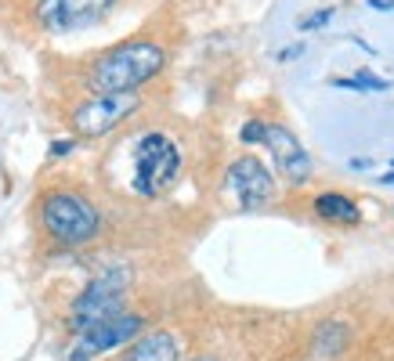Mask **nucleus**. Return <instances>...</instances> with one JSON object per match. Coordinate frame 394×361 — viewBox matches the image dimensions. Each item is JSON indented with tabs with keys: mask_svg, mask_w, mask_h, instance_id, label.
<instances>
[{
	"mask_svg": "<svg viewBox=\"0 0 394 361\" xmlns=\"http://www.w3.org/2000/svg\"><path fill=\"white\" fill-rule=\"evenodd\" d=\"M166 66V54L159 44L152 40H127L120 47H112L108 54H101L91 66V91L98 94H120V91H134L145 80H152L159 69Z\"/></svg>",
	"mask_w": 394,
	"mask_h": 361,
	"instance_id": "obj_1",
	"label": "nucleus"
},
{
	"mask_svg": "<svg viewBox=\"0 0 394 361\" xmlns=\"http://www.w3.org/2000/svg\"><path fill=\"white\" fill-rule=\"evenodd\" d=\"M178 173H181V148L171 138L159 131L138 138L134 145V192L138 195H148V199L163 195L178 180Z\"/></svg>",
	"mask_w": 394,
	"mask_h": 361,
	"instance_id": "obj_2",
	"label": "nucleus"
},
{
	"mask_svg": "<svg viewBox=\"0 0 394 361\" xmlns=\"http://www.w3.org/2000/svg\"><path fill=\"white\" fill-rule=\"evenodd\" d=\"M40 220L51 238H59L62 246H84L98 235V210L76 195V192H51L40 203Z\"/></svg>",
	"mask_w": 394,
	"mask_h": 361,
	"instance_id": "obj_3",
	"label": "nucleus"
},
{
	"mask_svg": "<svg viewBox=\"0 0 394 361\" xmlns=\"http://www.w3.org/2000/svg\"><path fill=\"white\" fill-rule=\"evenodd\" d=\"M127 285H131V271L127 268H108L98 278H91V285L76 296V304H73V332H84V329L105 322V318L123 315Z\"/></svg>",
	"mask_w": 394,
	"mask_h": 361,
	"instance_id": "obj_4",
	"label": "nucleus"
},
{
	"mask_svg": "<svg viewBox=\"0 0 394 361\" xmlns=\"http://www.w3.org/2000/svg\"><path fill=\"white\" fill-rule=\"evenodd\" d=\"M141 105V98L134 91H120V94H94L91 101H84L73 112V131L80 138H105L112 134L127 116H134Z\"/></svg>",
	"mask_w": 394,
	"mask_h": 361,
	"instance_id": "obj_5",
	"label": "nucleus"
},
{
	"mask_svg": "<svg viewBox=\"0 0 394 361\" xmlns=\"http://www.w3.org/2000/svg\"><path fill=\"white\" fill-rule=\"evenodd\" d=\"M228 188L243 210H264L275 203V177L257 156H243L228 166Z\"/></svg>",
	"mask_w": 394,
	"mask_h": 361,
	"instance_id": "obj_6",
	"label": "nucleus"
},
{
	"mask_svg": "<svg viewBox=\"0 0 394 361\" xmlns=\"http://www.w3.org/2000/svg\"><path fill=\"white\" fill-rule=\"evenodd\" d=\"M141 325H145V318H138V315L105 318V322H98V325L80 332L76 347L69 350V361H91V357H98V354H105L112 347H123V343H131L141 332Z\"/></svg>",
	"mask_w": 394,
	"mask_h": 361,
	"instance_id": "obj_7",
	"label": "nucleus"
},
{
	"mask_svg": "<svg viewBox=\"0 0 394 361\" xmlns=\"http://www.w3.org/2000/svg\"><path fill=\"white\" fill-rule=\"evenodd\" d=\"M261 145H268L278 177L290 180V185H308V177H311V156H308V148L297 141V134H293L290 127H283V123H268Z\"/></svg>",
	"mask_w": 394,
	"mask_h": 361,
	"instance_id": "obj_8",
	"label": "nucleus"
},
{
	"mask_svg": "<svg viewBox=\"0 0 394 361\" xmlns=\"http://www.w3.org/2000/svg\"><path fill=\"white\" fill-rule=\"evenodd\" d=\"M108 8H112V0H40L36 19L51 33H73V29L94 26Z\"/></svg>",
	"mask_w": 394,
	"mask_h": 361,
	"instance_id": "obj_9",
	"label": "nucleus"
},
{
	"mask_svg": "<svg viewBox=\"0 0 394 361\" xmlns=\"http://www.w3.org/2000/svg\"><path fill=\"white\" fill-rule=\"evenodd\" d=\"M181 350H178V340L171 332H148L141 336L138 343H131V350L123 354V361H178Z\"/></svg>",
	"mask_w": 394,
	"mask_h": 361,
	"instance_id": "obj_10",
	"label": "nucleus"
},
{
	"mask_svg": "<svg viewBox=\"0 0 394 361\" xmlns=\"http://www.w3.org/2000/svg\"><path fill=\"white\" fill-rule=\"evenodd\" d=\"M315 213L325 217V220H336V224H358V220H362V210H358L348 195H340V192L318 195V199H315Z\"/></svg>",
	"mask_w": 394,
	"mask_h": 361,
	"instance_id": "obj_11",
	"label": "nucleus"
},
{
	"mask_svg": "<svg viewBox=\"0 0 394 361\" xmlns=\"http://www.w3.org/2000/svg\"><path fill=\"white\" fill-rule=\"evenodd\" d=\"M344 347H348V325H340V322H325V325L318 329L315 350H318L322 357H336Z\"/></svg>",
	"mask_w": 394,
	"mask_h": 361,
	"instance_id": "obj_12",
	"label": "nucleus"
},
{
	"mask_svg": "<svg viewBox=\"0 0 394 361\" xmlns=\"http://www.w3.org/2000/svg\"><path fill=\"white\" fill-rule=\"evenodd\" d=\"M333 87H348V91H387L390 87V80H380V76H373V73H358V76H336L333 80Z\"/></svg>",
	"mask_w": 394,
	"mask_h": 361,
	"instance_id": "obj_13",
	"label": "nucleus"
},
{
	"mask_svg": "<svg viewBox=\"0 0 394 361\" xmlns=\"http://www.w3.org/2000/svg\"><path fill=\"white\" fill-rule=\"evenodd\" d=\"M333 15H336V8H322V11L300 15V19H297V29H304V33H311V29H322L325 22H333Z\"/></svg>",
	"mask_w": 394,
	"mask_h": 361,
	"instance_id": "obj_14",
	"label": "nucleus"
},
{
	"mask_svg": "<svg viewBox=\"0 0 394 361\" xmlns=\"http://www.w3.org/2000/svg\"><path fill=\"white\" fill-rule=\"evenodd\" d=\"M264 131H268L264 119H250V123L239 131V138H243V145H261V141H264Z\"/></svg>",
	"mask_w": 394,
	"mask_h": 361,
	"instance_id": "obj_15",
	"label": "nucleus"
},
{
	"mask_svg": "<svg viewBox=\"0 0 394 361\" xmlns=\"http://www.w3.org/2000/svg\"><path fill=\"white\" fill-rule=\"evenodd\" d=\"M76 148V141H69V138H62V141H51V156L54 159H62V156H69Z\"/></svg>",
	"mask_w": 394,
	"mask_h": 361,
	"instance_id": "obj_16",
	"label": "nucleus"
},
{
	"mask_svg": "<svg viewBox=\"0 0 394 361\" xmlns=\"http://www.w3.org/2000/svg\"><path fill=\"white\" fill-rule=\"evenodd\" d=\"M376 11H394V0H369Z\"/></svg>",
	"mask_w": 394,
	"mask_h": 361,
	"instance_id": "obj_17",
	"label": "nucleus"
},
{
	"mask_svg": "<svg viewBox=\"0 0 394 361\" xmlns=\"http://www.w3.org/2000/svg\"><path fill=\"white\" fill-rule=\"evenodd\" d=\"M300 51H304V47H286V51H283V54H278V58H283V62H290V58H297Z\"/></svg>",
	"mask_w": 394,
	"mask_h": 361,
	"instance_id": "obj_18",
	"label": "nucleus"
},
{
	"mask_svg": "<svg viewBox=\"0 0 394 361\" xmlns=\"http://www.w3.org/2000/svg\"><path fill=\"white\" fill-rule=\"evenodd\" d=\"M380 185H387V188H390V185H394V170H387V173H383V177H380Z\"/></svg>",
	"mask_w": 394,
	"mask_h": 361,
	"instance_id": "obj_19",
	"label": "nucleus"
}]
</instances>
